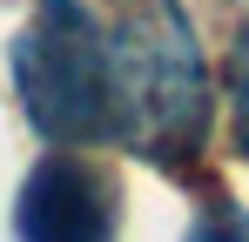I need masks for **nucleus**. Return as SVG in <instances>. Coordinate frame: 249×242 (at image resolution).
<instances>
[{"mask_svg":"<svg viewBox=\"0 0 249 242\" xmlns=\"http://www.w3.org/2000/svg\"><path fill=\"white\" fill-rule=\"evenodd\" d=\"M209 121L215 94L182 0H128L108 27V141L142 161H196Z\"/></svg>","mask_w":249,"mask_h":242,"instance_id":"obj_1","label":"nucleus"},{"mask_svg":"<svg viewBox=\"0 0 249 242\" xmlns=\"http://www.w3.org/2000/svg\"><path fill=\"white\" fill-rule=\"evenodd\" d=\"M14 87L47 141H108V27L81 0H41L14 34Z\"/></svg>","mask_w":249,"mask_h":242,"instance_id":"obj_2","label":"nucleus"},{"mask_svg":"<svg viewBox=\"0 0 249 242\" xmlns=\"http://www.w3.org/2000/svg\"><path fill=\"white\" fill-rule=\"evenodd\" d=\"M20 242H115V189L101 168L74 155H47L14 208Z\"/></svg>","mask_w":249,"mask_h":242,"instance_id":"obj_3","label":"nucleus"},{"mask_svg":"<svg viewBox=\"0 0 249 242\" xmlns=\"http://www.w3.org/2000/svg\"><path fill=\"white\" fill-rule=\"evenodd\" d=\"M229 135H236V148L249 155V27L229 47Z\"/></svg>","mask_w":249,"mask_h":242,"instance_id":"obj_4","label":"nucleus"},{"mask_svg":"<svg viewBox=\"0 0 249 242\" xmlns=\"http://www.w3.org/2000/svg\"><path fill=\"white\" fill-rule=\"evenodd\" d=\"M182 242H249V229H236V222H196Z\"/></svg>","mask_w":249,"mask_h":242,"instance_id":"obj_5","label":"nucleus"}]
</instances>
